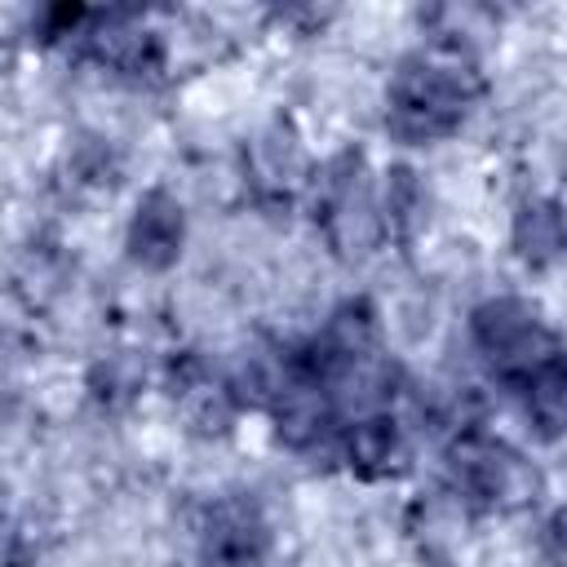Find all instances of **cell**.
Masks as SVG:
<instances>
[{
    "label": "cell",
    "instance_id": "obj_1",
    "mask_svg": "<svg viewBox=\"0 0 567 567\" xmlns=\"http://www.w3.org/2000/svg\"><path fill=\"white\" fill-rule=\"evenodd\" d=\"M478 93L483 80L470 49H461V40H434L403 58L390 80V133L403 142H439L461 128Z\"/></svg>",
    "mask_w": 567,
    "mask_h": 567
},
{
    "label": "cell",
    "instance_id": "obj_2",
    "mask_svg": "<svg viewBox=\"0 0 567 567\" xmlns=\"http://www.w3.org/2000/svg\"><path fill=\"white\" fill-rule=\"evenodd\" d=\"M470 337H474V346L487 354V363L496 368V377L509 390H518L540 368H549L554 359H563L558 337L518 297H492V301H483L470 315Z\"/></svg>",
    "mask_w": 567,
    "mask_h": 567
},
{
    "label": "cell",
    "instance_id": "obj_3",
    "mask_svg": "<svg viewBox=\"0 0 567 567\" xmlns=\"http://www.w3.org/2000/svg\"><path fill=\"white\" fill-rule=\"evenodd\" d=\"M447 470L456 483V496L483 509H527L540 492V474L527 456L514 447L487 439V434H456L447 447Z\"/></svg>",
    "mask_w": 567,
    "mask_h": 567
},
{
    "label": "cell",
    "instance_id": "obj_4",
    "mask_svg": "<svg viewBox=\"0 0 567 567\" xmlns=\"http://www.w3.org/2000/svg\"><path fill=\"white\" fill-rule=\"evenodd\" d=\"M199 540H204V563L208 567H252L266 549V523H261L252 501L226 496L208 509Z\"/></svg>",
    "mask_w": 567,
    "mask_h": 567
},
{
    "label": "cell",
    "instance_id": "obj_5",
    "mask_svg": "<svg viewBox=\"0 0 567 567\" xmlns=\"http://www.w3.org/2000/svg\"><path fill=\"white\" fill-rule=\"evenodd\" d=\"M182 230H186L182 204L168 190L142 195V204H137V213L128 221V252H133V261L146 266V270L173 266L177 252H182Z\"/></svg>",
    "mask_w": 567,
    "mask_h": 567
},
{
    "label": "cell",
    "instance_id": "obj_6",
    "mask_svg": "<svg viewBox=\"0 0 567 567\" xmlns=\"http://www.w3.org/2000/svg\"><path fill=\"white\" fill-rule=\"evenodd\" d=\"M341 456L350 461L359 478H390L399 474L408 447H403L399 425L385 412H368V416H354L350 430L341 434Z\"/></svg>",
    "mask_w": 567,
    "mask_h": 567
},
{
    "label": "cell",
    "instance_id": "obj_7",
    "mask_svg": "<svg viewBox=\"0 0 567 567\" xmlns=\"http://www.w3.org/2000/svg\"><path fill=\"white\" fill-rule=\"evenodd\" d=\"M523 394V408H527V421L540 430V434H563L567 430V354L554 359L549 368H540L532 381L518 385Z\"/></svg>",
    "mask_w": 567,
    "mask_h": 567
},
{
    "label": "cell",
    "instance_id": "obj_8",
    "mask_svg": "<svg viewBox=\"0 0 567 567\" xmlns=\"http://www.w3.org/2000/svg\"><path fill=\"white\" fill-rule=\"evenodd\" d=\"M514 248H518V257L532 261V266H545V261L563 257V252H567V235H563L558 204H549V199L527 204V208L514 217Z\"/></svg>",
    "mask_w": 567,
    "mask_h": 567
},
{
    "label": "cell",
    "instance_id": "obj_9",
    "mask_svg": "<svg viewBox=\"0 0 567 567\" xmlns=\"http://www.w3.org/2000/svg\"><path fill=\"white\" fill-rule=\"evenodd\" d=\"M540 554L554 567H567V509H558L545 527H540Z\"/></svg>",
    "mask_w": 567,
    "mask_h": 567
}]
</instances>
